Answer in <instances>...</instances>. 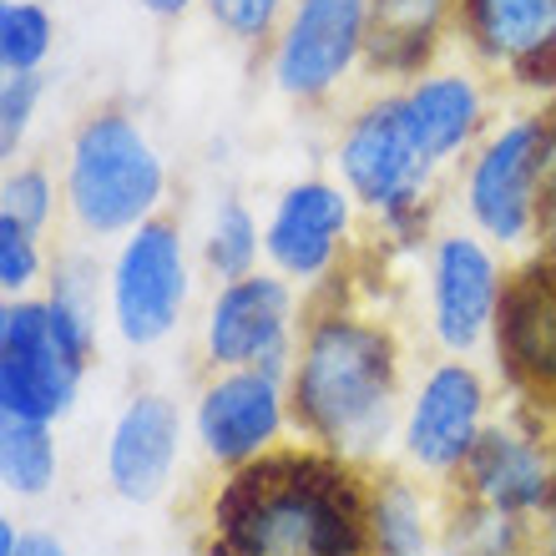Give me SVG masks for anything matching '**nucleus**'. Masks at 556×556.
<instances>
[{
  "label": "nucleus",
  "mask_w": 556,
  "mask_h": 556,
  "mask_svg": "<svg viewBox=\"0 0 556 556\" xmlns=\"http://www.w3.org/2000/svg\"><path fill=\"white\" fill-rule=\"evenodd\" d=\"M546 117H516L501 132L485 137V147L470 157L466 173V213L485 238L496 243H527L542 223L546 203Z\"/></svg>",
  "instance_id": "nucleus-6"
},
{
  "label": "nucleus",
  "mask_w": 556,
  "mask_h": 556,
  "mask_svg": "<svg viewBox=\"0 0 556 556\" xmlns=\"http://www.w3.org/2000/svg\"><path fill=\"white\" fill-rule=\"evenodd\" d=\"M365 531H369V556H430L435 552L430 506L400 476H384V481H375L365 491Z\"/></svg>",
  "instance_id": "nucleus-18"
},
{
  "label": "nucleus",
  "mask_w": 556,
  "mask_h": 556,
  "mask_svg": "<svg viewBox=\"0 0 556 556\" xmlns=\"http://www.w3.org/2000/svg\"><path fill=\"white\" fill-rule=\"evenodd\" d=\"M293 283L283 274H249L213 293L203 319V354L213 369H264L289 380L293 339Z\"/></svg>",
  "instance_id": "nucleus-8"
},
{
  "label": "nucleus",
  "mask_w": 556,
  "mask_h": 556,
  "mask_svg": "<svg viewBox=\"0 0 556 556\" xmlns=\"http://www.w3.org/2000/svg\"><path fill=\"white\" fill-rule=\"evenodd\" d=\"M61 455L56 435L46 420H21V415H0V481L21 501H36L56 485Z\"/></svg>",
  "instance_id": "nucleus-20"
},
{
  "label": "nucleus",
  "mask_w": 556,
  "mask_h": 556,
  "mask_svg": "<svg viewBox=\"0 0 556 556\" xmlns=\"http://www.w3.org/2000/svg\"><path fill=\"white\" fill-rule=\"evenodd\" d=\"M506 283L496 253L470 233H445L430 253V329L445 354H470L496 329Z\"/></svg>",
  "instance_id": "nucleus-12"
},
{
  "label": "nucleus",
  "mask_w": 556,
  "mask_h": 556,
  "mask_svg": "<svg viewBox=\"0 0 556 556\" xmlns=\"http://www.w3.org/2000/svg\"><path fill=\"white\" fill-rule=\"evenodd\" d=\"M289 405L308 440L334 460H365L400 415V354L380 324L324 308L304 324L289 369Z\"/></svg>",
  "instance_id": "nucleus-2"
},
{
  "label": "nucleus",
  "mask_w": 556,
  "mask_h": 556,
  "mask_svg": "<svg viewBox=\"0 0 556 556\" xmlns=\"http://www.w3.org/2000/svg\"><path fill=\"white\" fill-rule=\"evenodd\" d=\"M283 420H289V380L264 369H218L192 410L203 455L233 470L274 455Z\"/></svg>",
  "instance_id": "nucleus-9"
},
{
  "label": "nucleus",
  "mask_w": 556,
  "mask_h": 556,
  "mask_svg": "<svg viewBox=\"0 0 556 556\" xmlns=\"http://www.w3.org/2000/svg\"><path fill=\"white\" fill-rule=\"evenodd\" d=\"M350 223H354L350 188L324 182V177L293 182L274 203L264 228V253L274 264V274H283L289 283H319L339 264Z\"/></svg>",
  "instance_id": "nucleus-13"
},
{
  "label": "nucleus",
  "mask_w": 556,
  "mask_h": 556,
  "mask_svg": "<svg viewBox=\"0 0 556 556\" xmlns=\"http://www.w3.org/2000/svg\"><path fill=\"white\" fill-rule=\"evenodd\" d=\"M485 430V384L466 359H445L420 380L410 410L400 420V440L420 470L455 476L466 470L470 451Z\"/></svg>",
  "instance_id": "nucleus-10"
},
{
  "label": "nucleus",
  "mask_w": 556,
  "mask_h": 556,
  "mask_svg": "<svg viewBox=\"0 0 556 556\" xmlns=\"http://www.w3.org/2000/svg\"><path fill=\"white\" fill-rule=\"evenodd\" d=\"M182 455V415L167 395H137L117 415L112 435H106V485L122 501L147 506L167 491Z\"/></svg>",
  "instance_id": "nucleus-15"
},
{
  "label": "nucleus",
  "mask_w": 556,
  "mask_h": 556,
  "mask_svg": "<svg viewBox=\"0 0 556 556\" xmlns=\"http://www.w3.org/2000/svg\"><path fill=\"white\" fill-rule=\"evenodd\" d=\"M0 556H72L56 531H15V521H0Z\"/></svg>",
  "instance_id": "nucleus-27"
},
{
  "label": "nucleus",
  "mask_w": 556,
  "mask_h": 556,
  "mask_svg": "<svg viewBox=\"0 0 556 556\" xmlns=\"http://www.w3.org/2000/svg\"><path fill=\"white\" fill-rule=\"evenodd\" d=\"M445 0H369L365 51L380 72H415L430 51Z\"/></svg>",
  "instance_id": "nucleus-19"
},
{
  "label": "nucleus",
  "mask_w": 556,
  "mask_h": 556,
  "mask_svg": "<svg viewBox=\"0 0 556 556\" xmlns=\"http://www.w3.org/2000/svg\"><path fill=\"white\" fill-rule=\"evenodd\" d=\"M162 188H167V173L137 117L97 112L76 127L72 152H66V207L81 233H137L157 213Z\"/></svg>",
  "instance_id": "nucleus-4"
},
{
  "label": "nucleus",
  "mask_w": 556,
  "mask_h": 556,
  "mask_svg": "<svg viewBox=\"0 0 556 556\" xmlns=\"http://www.w3.org/2000/svg\"><path fill=\"white\" fill-rule=\"evenodd\" d=\"M460 481H466V501H476L485 511L536 521L546 511V501L556 496V460L527 430L485 425L466 470H460Z\"/></svg>",
  "instance_id": "nucleus-14"
},
{
  "label": "nucleus",
  "mask_w": 556,
  "mask_h": 556,
  "mask_svg": "<svg viewBox=\"0 0 556 556\" xmlns=\"http://www.w3.org/2000/svg\"><path fill=\"white\" fill-rule=\"evenodd\" d=\"M188 293V249L173 223L152 218L122 238L112 274H106V304H112V329L122 334V344L132 350L162 344L182 324Z\"/></svg>",
  "instance_id": "nucleus-7"
},
{
  "label": "nucleus",
  "mask_w": 556,
  "mask_h": 556,
  "mask_svg": "<svg viewBox=\"0 0 556 556\" xmlns=\"http://www.w3.org/2000/svg\"><path fill=\"white\" fill-rule=\"evenodd\" d=\"M430 556H470V552H466V546H451V542H440V546H435V552H430Z\"/></svg>",
  "instance_id": "nucleus-30"
},
{
  "label": "nucleus",
  "mask_w": 556,
  "mask_h": 556,
  "mask_svg": "<svg viewBox=\"0 0 556 556\" xmlns=\"http://www.w3.org/2000/svg\"><path fill=\"white\" fill-rule=\"evenodd\" d=\"M339 173L354 203L380 213L390 228H415L435 177L420 137L405 117V97H380L339 137Z\"/></svg>",
  "instance_id": "nucleus-5"
},
{
  "label": "nucleus",
  "mask_w": 556,
  "mask_h": 556,
  "mask_svg": "<svg viewBox=\"0 0 556 556\" xmlns=\"http://www.w3.org/2000/svg\"><path fill=\"white\" fill-rule=\"evenodd\" d=\"M56 213V182L41 173V167H15L5 173V188H0V218L21 223L30 233H46V223Z\"/></svg>",
  "instance_id": "nucleus-23"
},
{
  "label": "nucleus",
  "mask_w": 556,
  "mask_h": 556,
  "mask_svg": "<svg viewBox=\"0 0 556 556\" xmlns=\"http://www.w3.org/2000/svg\"><path fill=\"white\" fill-rule=\"evenodd\" d=\"M207 556H369L365 491L334 455H264L213 501Z\"/></svg>",
  "instance_id": "nucleus-1"
},
{
  "label": "nucleus",
  "mask_w": 556,
  "mask_h": 556,
  "mask_svg": "<svg viewBox=\"0 0 556 556\" xmlns=\"http://www.w3.org/2000/svg\"><path fill=\"white\" fill-rule=\"evenodd\" d=\"M41 72H26V76H5L0 87V152L15 157V147L26 142L30 122H36V106H41Z\"/></svg>",
  "instance_id": "nucleus-25"
},
{
  "label": "nucleus",
  "mask_w": 556,
  "mask_h": 556,
  "mask_svg": "<svg viewBox=\"0 0 556 556\" xmlns=\"http://www.w3.org/2000/svg\"><path fill=\"white\" fill-rule=\"evenodd\" d=\"M258 253H264V233H258L249 207L238 203V198L218 203V213L207 218V233H203V264L223 283H233V278L258 274Z\"/></svg>",
  "instance_id": "nucleus-21"
},
{
  "label": "nucleus",
  "mask_w": 556,
  "mask_h": 556,
  "mask_svg": "<svg viewBox=\"0 0 556 556\" xmlns=\"http://www.w3.org/2000/svg\"><path fill=\"white\" fill-rule=\"evenodd\" d=\"M142 5H147L152 15H182L192 0H142Z\"/></svg>",
  "instance_id": "nucleus-29"
},
{
  "label": "nucleus",
  "mask_w": 556,
  "mask_h": 556,
  "mask_svg": "<svg viewBox=\"0 0 556 556\" xmlns=\"http://www.w3.org/2000/svg\"><path fill=\"white\" fill-rule=\"evenodd\" d=\"M36 238L41 233L0 218V289H5V299H26V289L41 278V249H36Z\"/></svg>",
  "instance_id": "nucleus-24"
},
{
  "label": "nucleus",
  "mask_w": 556,
  "mask_h": 556,
  "mask_svg": "<svg viewBox=\"0 0 556 556\" xmlns=\"http://www.w3.org/2000/svg\"><path fill=\"white\" fill-rule=\"evenodd\" d=\"M531 556H556V496L546 501V511L531 521Z\"/></svg>",
  "instance_id": "nucleus-28"
},
{
  "label": "nucleus",
  "mask_w": 556,
  "mask_h": 556,
  "mask_svg": "<svg viewBox=\"0 0 556 556\" xmlns=\"http://www.w3.org/2000/svg\"><path fill=\"white\" fill-rule=\"evenodd\" d=\"M466 30L521 81H556V0H466Z\"/></svg>",
  "instance_id": "nucleus-16"
},
{
  "label": "nucleus",
  "mask_w": 556,
  "mask_h": 556,
  "mask_svg": "<svg viewBox=\"0 0 556 556\" xmlns=\"http://www.w3.org/2000/svg\"><path fill=\"white\" fill-rule=\"evenodd\" d=\"M405 117L420 137L425 157L445 167L460 147H470V137L481 132L485 102L470 76H425L405 91Z\"/></svg>",
  "instance_id": "nucleus-17"
},
{
  "label": "nucleus",
  "mask_w": 556,
  "mask_h": 556,
  "mask_svg": "<svg viewBox=\"0 0 556 556\" xmlns=\"http://www.w3.org/2000/svg\"><path fill=\"white\" fill-rule=\"evenodd\" d=\"M278 5H283V0H207L213 21H218L228 36H238V41H258V36H268L274 21H278Z\"/></svg>",
  "instance_id": "nucleus-26"
},
{
  "label": "nucleus",
  "mask_w": 556,
  "mask_h": 556,
  "mask_svg": "<svg viewBox=\"0 0 556 556\" xmlns=\"http://www.w3.org/2000/svg\"><path fill=\"white\" fill-rule=\"evenodd\" d=\"M46 51H51V15L36 0H5L0 5V66H5V76L41 72Z\"/></svg>",
  "instance_id": "nucleus-22"
},
{
  "label": "nucleus",
  "mask_w": 556,
  "mask_h": 556,
  "mask_svg": "<svg viewBox=\"0 0 556 556\" xmlns=\"http://www.w3.org/2000/svg\"><path fill=\"white\" fill-rule=\"evenodd\" d=\"M369 0H299L274 51V81L283 97L314 102L365 51Z\"/></svg>",
  "instance_id": "nucleus-11"
},
{
  "label": "nucleus",
  "mask_w": 556,
  "mask_h": 556,
  "mask_svg": "<svg viewBox=\"0 0 556 556\" xmlns=\"http://www.w3.org/2000/svg\"><path fill=\"white\" fill-rule=\"evenodd\" d=\"M97 308H81L61 293L5 299L0 308V415L56 425L72 415L81 375L91 359Z\"/></svg>",
  "instance_id": "nucleus-3"
}]
</instances>
